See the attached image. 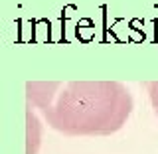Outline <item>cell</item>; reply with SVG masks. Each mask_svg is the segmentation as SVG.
Returning <instances> with one entry per match:
<instances>
[{
	"label": "cell",
	"instance_id": "cell-1",
	"mask_svg": "<svg viewBox=\"0 0 158 154\" xmlns=\"http://www.w3.org/2000/svg\"><path fill=\"white\" fill-rule=\"evenodd\" d=\"M28 99L48 125L67 136L113 135L132 113L131 91L117 81L28 83Z\"/></svg>",
	"mask_w": 158,
	"mask_h": 154
},
{
	"label": "cell",
	"instance_id": "cell-2",
	"mask_svg": "<svg viewBox=\"0 0 158 154\" xmlns=\"http://www.w3.org/2000/svg\"><path fill=\"white\" fill-rule=\"evenodd\" d=\"M40 142V123L34 113H28V154H36Z\"/></svg>",
	"mask_w": 158,
	"mask_h": 154
},
{
	"label": "cell",
	"instance_id": "cell-3",
	"mask_svg": "<svg viewBox=\"0 0 158 154\" xmlns=\"http://www.w3.org/2000/svg\"><path fill=\"white\" fill-rule=\"evenodd\" d=\"M146 91H148V97H150L152 109H154V113H156V117H158V81L146 83Z\"/></svg>",
	"mask_w": 158,
	"mask_h": 154
}]
</instances>
